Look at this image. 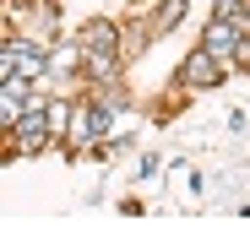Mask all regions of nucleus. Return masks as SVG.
Wrapping results in <instances>:
<instances>
[{
  "label": "nucleus",
  "instance_id": "1",
  "mask_svg": "<svg viewBox=\"0 0 250 244\" xmlns=\"http://www.w3.org/2000/svg\"><path fill=\"white\" fill-rule=\"evenodd\" d=\"M44 141H49V114L27 103V114H17V152H44Z\"/></svg>",
  "mask_w": 250,
  "mask_h": 244
},
{
  "label": "nucleus",
  "instance_id": "2",
  "mask_svg": "<svg viewBox=\"0 0 250 244\" xmlns=\"http://www.w3.org/2000/svg\"><path fill=\"white\" fill-rule=\"evenodd\" d=\"M180 81H185V87H218V81H223V60L201 49V55H190L180 65Z\"/></svg>",
  "mask_w": 250,
  "mask_h": 244
},
{
  "label": "nucleus",
  "instance_id": "3",
  "mask_svg": "<svg viewBox=\"0 0 250 244\" xmlns=\"http://www.w3.org/2000/svg\"><path fill=\"white\" fill-rule=\"evenodd\" d=\"M239 22H229V17H218L212 27H207V38H201V49L207 55H218V60H234V49H239Z\"/></svg>",
  "mask_w": 250,
  "mask_h": 244
},
{
  "label": "nucleus",
  "instance_id": "4",
  "mask_svg": "<svg viewBox=\"0 0 250 244\" xmlns=\"http://www.w3.org/2000/svg\"><path fill=\"white\" fill-rule=\"evenodd\" d=\"M180 17H185V6H180V0H163V6H158V22L147 27V38H163V33L180 22Z\"/></svg>",
  "mask_w": 250,
  "mask_h": 244
},
{
  "label": "nucleus",
  "instance_id": "5",
  "mask_svg": "<svg viewBox=\"0 0 250 244\" xmlns=\"http://www.w3.org/2000/svg\"><path fill=\"white\" fill-rule=\"evenodd\" d=\"M245 6H250V0H218V17H229V22H245Z\"/></svg>",
  "mask_w": 250,
  "mask_h": 244
},
{
  "label": "nucleus",
  "instance_id": "6",
  "mask_svg": "<svg viewBox=\"0 0 250 244\" xmlns=\"http://www.w3.org/2000/svg\"><path fill=\"white\" fill-rule=\"evenodd\" d=\"M234 60H239V65H250V38H239V49H234Z\"/></svg>",
  "mask_w": 250,
  "mask_h": 244
}]
</instances>
